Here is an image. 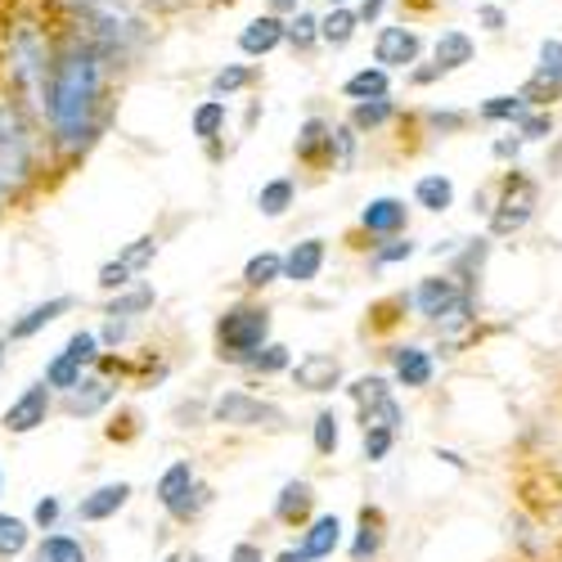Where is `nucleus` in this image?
<instances>
[{
	"instance_id": "f257e3e1",
	"label": "nucleus",
	"mask_w": 562,
	"mask_h": 562,
	"mask_svg": "<svg viewBox=\"0 0 562 562\" xmlns=\"http://www.w3.org/2000/svg\"><path fill=\"white\" fill-rule=\"evenodd\" d=\"M95 100H100V59L90 45H68L64 59L50 68V95H45L50 122L68 145H77L86 135Z\"/></svg>"
},
{
	"instance_id": "f03ea898",
	"label": "nucleus",
	"mask_w": 562,
	"mask_h": 562,
	"mask_svg": "<svg viewBox=\"0 0 562 562\" xmlns=\"http://www.w3.org/2000/svg\"><path fill=\"white\" fill-rule=\"evenodd\" d=\"M32 171V135L14 104L0 100V184H23Z\"/></svg>"
},
{
	"instance_id": "7ed1b4c3",
	"label": "nucleus",
	"mask_w": 562,
	"mask_h": 562,
	"mask_svg": "<svg viewBox=\"0 0 562 562\" xmlns=\"http://www.w3.org/2000/svg\"><path fill=\"white\" fill-rule=\"evenodd\" d=\"M414 306L424 319L450 324V329H459V324H468V315H473V302H468L463 289H454V279H424V284L414 289Z\"/></svg>"
},
{
	"instance_id": "20e7f679",
	"label": "nucleus",
	"mask_w": 562,
	"mask_h": 562,
	"mask_svg": "<svg viewBox=\"0 0 562 562\" xmlns=\"http://www.w3.org/2000/svg\"><path fill=\"white\" fill-rule=\"evenodd\" d=\"M266 334H270V315H266L261 306H234V311H225L221 324H216V342H221V351H229V356L261 351Z\"/></svg>"
},
{
	"instance_id": "39448f33",
	"label": "nucleus",
	"mask_w": 562,
	"mask_h": 562,
	"mask_svg": "<svg viewBox=\"0 0 562 562\" xmlns=\"http://www.w3.org/2000/svg\"><path fill=\"white\" fill-rule=\"evenodd\" d=\"M10 72L19 77V86L32 95V104H45V41L32 27H19L10 41Z\"/></svg>"
},
{
	"instance_id": "423d86ee",
	"label": "nucleus",
	"mask_w": 562,
	"mask_h": 562,
	"mask_svg": "<svg viewBox=\"0 0 562 562\" xmlns=\"http://www.w3.org/2000/svg\"><path fill=\"white\" fill-rule=\"evenodd\" d=\"M212 414H216V424H234V428H279L284 424V409L266 405V401H257L248 392H225L212 405Z\"/></svg>"
},
{
	"instance_id": "0eeeda50",
	"label": "nucleus",
	"mask_w": 562,
	"mask_h": 562,
	"mask_svg": "<svg viewBox=\"0 0 562 562\" xmlns=\"http://www.w3.org/2000/svg\"><path fill=\"white\" fill-rule=\"evenodd\" d=\"M356 405H360V418H364V428H396L401 424V405L392 396V387L383 379H360L351 387Z\"/></svg>"
},
{
	"instance_id": "6e6552de",
	"label": "nucleus",
	"mask_w": 562,
	"mask_h": 562,
	"mask_svg": "<svg viewBox=\"0 0 562 562\" xmlns=\"http://www.w3.org/2000/svg\"><path fill=\"white\" fill-rule=\"evenodd\" d=\"M531 207H536V184L522 180V176H513V180H508V190H504V199H499V212H495L491 229H495V234L522 229L527 216H531Z\"/></svg>"
},
{
	"instance_id": "1a4fd4ad",
	"label": "nucleus",
	"mask_w": 562,
	"mask_h": 562,
	"mask_svg": "<svg viewBox=\"0 0 562 562\" xmlns=\"http://www.w3.org/2000/svg\"><path fill=\"white\" fill-rule=\"evenodd\" d=\"M45 418H50V383H36L5 409V432H36Z\"/></svg>"
},
{
	"instance_id": "9d476101",
	"label": "nucleus",
	"mask_w": 562,
	"mask_h": 562,
	"mask_svg": "<svg viewBox=\"0 0 562 562\" xmlns=\"http://www.w3.org/2000/svg\"><path fill=\"white\" fill-rule=\"evenodd\" d=\"M77 5H86V14H90V23H95V32H100L104 41H113V45L139 32L135 14H131L126 5H117V0H77Z\"/></svg>"
},
{
	"instance_id": "9b49d317",
	"label": "nucleus",
	"mask_w": 562,
	"mask_h": 562,
	"mask_svg": "<svg viewBox=\"0 0 562 562\" xmlns=\"http://www.w3.org/2000/svg\"><path fill=\"white\" fill-rule=\"evenodd\" d=\"M424 50V41H418L409 27H383L379 32V45H373V55H379L383 68H409Z\"/></svg>"
},
{
	"instance_id": "f8f14e48",
	"label": "nucleus",
	"mask_w": 562,
	"mask_h": 562,
	"mask_svg": "<svg viewBox=\"0 0 562 562\" xmlns=\"http://www.w3.org/2000/svg\"><path fill=\"white\" fill-rule=\"evenodd\" d=\"M293 379H297V387H306V392H334V387L342 383V364H338L334 356H324V351H311L306 360H297Z\"/></svg>"
},
{
	"instance_id": "ddd939ff",
	"label": "nucleus",
	"mask_w": 562,
	"mask_h": 562,
	"mask_svg": "<svg viewBox=\"0 0 562 562\" xmlns=\"http://www.w3.org/2000/svg\"><path fill=\"white\" fill-rule=\"evenodd\" d=\"M126 499H131V486H126V482H109V486L90 491V495L77 504V518H81V522H104V518H113L117 508H126Z\"/></svg>"
},
{
	"instance_id": "4468645a",
	"label": "nucleus",
	"mask_w": 562,
	"mask_h": 562,
	"mask_svg": "<svg viewBox=\"0 0 562 562\" xmlns=\"http://www.w3.org/2000/svg\"><path fill=\"white\" fill-rule=\"evenodd\" d=\"M392 369L401 387H428L432 383V356L418 347H396L392 351Z\"/></svg>"
},
{
	"instance_id": "2eb2a0df",
	"label": "nucleus",
	"mask_w": 562,
	"mask_h": 562,
	"mask_svg": "<svg viewBox=\"0 0 562 562\" xmlns=\"http://www.w3.org/2000/svg\"><path fill=\"white\" fill-rule=\"evenodd\" d=\"M360 225L369 234H401L405 229V203L401 199H373L364 212H360Z\"/></svg>"
},
{
	"instance_id": "dca6fc26",
	"label": "nucleus",
	"mask_w": 562,
	"mask_h": 562,
	"mask_svg": "<svg viewBox=\"0 0 562 562\" xmlns=\"http://www.w3.org/2000/svg\"><path fill=\"white\" fill-rule=\"evenodd\" d=\"M319 266H324V244L319 239H306V244H297L284 257V279H293V284H311V279L319 274Z\"/></svg>"
},
{
	"instance_id": "f3484780",
	"label": "nucleus",
	"mask_w": 562,
	"mask_h": 562,
	"mask_svg": "<svg viewBox=\"0 0 562 562\" xmlns=\"http://www.w3.org/2000/svg\"><path fill=\"white\" fill-rule=\"evenodd\" d=\"M284 36H289V23H279V19H252V23L244 27L239 45H244V55H270Z\"/></svg>"
},
{
	"instance_id": "a211bd4d",
	"label": "nucleus",
	"mask_w": 562,
	"mask_h": 562,
	"mask_svg": "<svg viewBox=\"0 0 562 562\" xmlns=\"http://www.w3.org/2000/svg\"><path fill=\"white\" fill-rule=\"evenodd\" d=\"M194 491V468L190 463H171L167 473L158 477V499H162V508H180V499Z\"/></svg>"
},
{
	"instance_id": "6ab92c4d",
	"label": "nucleus",
	"mask_w": 562,
	"mask_h": 562,
	"mask_svg": "<svg viewBox=\"0 0 562 562\" xmlns=\"http://www.w3.org/2000/svg\"><path fill=\"white\" fill-rule=\"evenodd\" d=\"M338 544H342V522L338 518H315L311 531H306V540H302V549H306L311 562L315 558H329Z\"/></svg>"
},
{
	"instance_id": "aec40b11",
	"label": "nucleus",
	"mask_w": 562,
	"mask_h": 562,
	"mask_svg": "<svg viewBox=\"0 0 562 562\" xmlns=\"http://www.w3.org/2000/svg\"><path fill=\"white\" fill-rule=\"evenodd\" d=\"M72 306V297H50V302H41V306H32L19 324H14V329H10V338H32V334H41L45 329V324H55L64 311Z\"/></svg>"
},
{
	"instance_id": "412c9836",
	"label": "nucleus",
	"mask_w": 562,
	"mask_h": 562,
	"mask_svg": "<svg viewBox=\"0 0 562 562\" xmlns=\"http://www.w3.org/2000/svg\"><path fill=\"white\" fill-rule=\"evenodd\" d=\"M109 396H113L109 383H100V379H81L77 387H68V414H95V409L109 405Z\"/></svg>"
},
{
	"instance_id": "4be33fe9",
	"label": "nucleus",
	"mask_w": 562,
	"mask_h": 562,
	"mask_svg": "<svg viewBox=\"0 0 562 562\" xmlns=\"http://www.w3.org/2000/svg\"><path fill=\"white\" fill-rule=\"evenodd\" d=\"M414 199H418V207H428V212H446L454 203V184L446 176H424L414 184Z\"/></svg>"
},
{
	"instance_id": "5701e85b",
	"label": "nucleus",
	"mask_w": 562,
	"mask_h": 562,
	"mask_svg": "<svg viewBox=\"0 0 562 562\" xmlns=\"http://www.w3.org/2000/svg\"><path fill=\"white\" fill-rule=\"evenodd\" d=\"M468 59H473V41H468L463 32H446L437 41V68L450 72V68H463Z\"/></svg>"
},
{
	"instance_id": "b1692460",
	"label": "nucleus",
	"mask_w": 562,
	"mask_h": 562,
	"mask_svg": "<svg viewBox=\"0 0 562 562\" xmlns=\"http://www.w3.org/2000/svg\"><path fill=\"white\" fill-rule=\"evenodd\" d=\"M81 364H86L81 356L59 351L50 364H45V383H50V387H64V392H68V387H77V383H81Z\"/></svg>"
},
{
	"instance_id": "393cba45",
	"label": "nucleus",
	"mask_w": 562,
	"mask_h": 562,
	"mask_svg": "<svg viewBox=\"0 0 562 562\" xmlns=\"http://www.w3.org/2000/svg\"><path fill=\"white\" fill-rule=\"evenodd\" d=\"M306 508H311V486L306 482H289L284 491H279V499H274V518L297 522Z\"/></svg>"
},
{
	"instance_id": "a878e982",
	"label": "nucleus",
	"mask_w": 562,
	"mask_h": 562,
	"mask_svg": "<svg viewBox=\"0 0 562 562\" xmlns=\"http://www.w3.org/2000/svg\"><path fill=\"white\" fill-rule=\"evenodd\" d=\"M279 274H284V257H274V252H257V257L244 266V284L266 289V284H274Z\"/></svg>"
},
{
	"instance_id": "bb28decb",
	"label": "nucleus",
	"mask_w": 562,
	"mask_h": 562,
	"mask_svg": "<svg viewBox=\"0 0 562 562\" xmlns=\"http://www.w3.org/2000/svg\"><path fill=\"white\" fill-rule=\"evenodd\" d=\"M347 95H351V100H379V95H387V68H364V72H356V77L347 81Z\"/></svg>"
},
{
	"instance_id": "cd10ccee",
	"label": "nucleus",
	"mask_w": 562,
	"mask_h": 562,
	"mask_svg": "<svg viewBox=\"0 0 562 562\" xmlns=\"http://www.w3.org/2000/svg\"><path fill=\"white\" fill-rule=\"evenodd\" d=\"M36 562H86V549H81V540H72V536H45Z\"/></svg>"
},
{
	"instance_id": "c85d7f7f",
	"label": "nucleus",
	"mask_w": 562,
	"mask_h": 562,
	"mask_svg": "<svg viewBox=\"0 0 562 562\" xmlns=\"http://www.w3.org/2000/svg\"><path fill=\"white\" fill-rule=\"evenodd\" d=\"M293 194H297V190H293V180H270L266 190L257 194V207H261L266 216H284L289 203H293Z\"/></svg>"
},
{
	"instance_id": "c756f323",
	"label": "nucleus",
	"mask_w": 562,
	"mask_h": 562,
	"mask_svg": "<svg viewBox=\"0 0 562 562\" xmlns=\"http://www.w3.org/2000/svg\"><path fill=\"white\" fill-rule=\"evenodd\" d=\"M23 549H27V522L10 518V513H0V558H14Z\"/></svg>"
},
{
	"instance_id": "7c9ffc66",
	"label": "nucleus",
	"mask_w": 562,
	"mask_h": 562,
	"mask_svg": "<svg viewBox=\"0 0 562 562\" xmlns=\"http://www.w3.org/2000/svg\"><path fill=\"white\" fill-rule=\"evenodd\" d=\"M387 117H392V100H387V95H379V100H360V104H356V113H351V122H356L360 131L383 126Z\"/></svg>"
},
{
	"instance_id": "2f4dec72",
	"label": "nucleus",
	"mask_w": 562,
	"mask_h": 562,
	"mask_svg": "<svg viewBox=\"0 0 562 562\" xmlns=\"http://www.w3.org/2000/svg\"><path fill=\"white\" fill-rule=\"evenodd\" d=\"M356 23H360V14L338 10V14H329V19L319 23V36L329 41V45H347V41H351V32H356Z\"/></svg>"
},
{
	"instance_id": "473e14b6",
	"label": "nucleus",
	"mask_w": 562,
	"mask_h": 562,
	"mask_svg": "<svg viewBox=\"0 0 562 562\" xmlns=\"http://www.w3.org/2000/svg\"><path fill=\"white\" fill-rule=\"evenodd\" d=\"M221 126H225V104H221V100H207V104L194 113V135H199V139H212V135H221Z\"/></svg>"
},
{
	"instance_id": "72a5a7b5",
	"label": "nucleus",
	"mask_w": 562,
	"mask_h": 562,
	"mask_svg": "<svg viewBox=\"0 0 562 562\" xmlns=\"http://www.w3.org/2000/svg\"><path fill=\"white\" fill-rule=\"evenodd\" d=\"M319 145H334V135H329V126H324V122L311 117V122L302 126V135H297V154H302V158H315Z\"/></svg>"
},
{
	"instance_id": "f704fd0d",
	"label": "nucleus",
	"mask_w": 562,
	"mask_h": 562,
	"mask_svg": "<svg viewBox=\"0 0 562 562\" xmlns=\"http://www.w3.org/2000/svg\"><path fill=\"white\" fill-rule=\"evenodd\" d=\"M154 257H158V239H135V244H131V248H126L117 261H122L131 274H139V270H145Z\"/></svg>"
},
{
	"instance_id": "c9c22d12",
	"label": "nucleus",
	"mask_w": 562,
	"mask_h": 562,
	"mask_svg": "<svg viewBox=\"0 0 562 562\" xmlns=\"http://www.w3.org/2000/svg\"><path fill=\"white\" fill-rule=\"evenodd\" d=\"M392 441H396V428H364V459H369V463L387 459Z\"/></svg>"
},
{
	"instance_id": "e433bc0d",
	"label": "nucleus",
	"mask_w": 562,
	"mask_h": 562,
	"mask_svg": "<svg viewBox=\"0 0 562 562\" xmlns=\"http://www.w3.org/2000/svg\"><path fill=\"white\" fill-rule=\"evenodd\" d=\"M338 437H342V432H338V418L324 409V414L315 418V450H319V454H334V450H338Z\"/></svg>"
},
{
	"instance_id": "4c0bfd02",
	"label": "nucleus",
	"mask_w": 562,
	"mask_h": 562,
	"mask_svg": "<svg viewBox=\"0 0 562 562\" xmlns=\"http://www.w3.org/2000/svg\"><path fill=\"white\" fill-rule=\"evenodd\" d=\"M248 81H252V68H225V72L212 77V90L216 95H229V90H244Z\"/></svg>"
},
{
	"instance_id": "58836bf2",
	"label": "nucleus",
	"mask_w": 562,
	"mask_h": 562,
	"mask_svg": "<svg viewBox=\"0 0 562 562\" xmlns=\"http://www.w3.org/2000/svg\"><path fill=\"white\" fill-rule=\"evenodd\" d=\"M482 117H491V122H504V117H522V95H499V100H491V104L482 109Z\"/></svg>"
},
{
	"instance_id": "ea45409f",
	"label": "nucleus",
	"mask_w": 562,
	"mask_h": 562,
	"mask_svg": "<svg viewBox=\"0 0 562 562\" xmlns=\"http://www.w3.org/2000/svg\"><path fill=\"white\" fill-rule=\"evenodd\" d=\"M252 369H261V373L289 369V347H261V351L252 356Z\"/></svg>"
},
{
	"instance_id": "a19ab883",
	"label": "nucleus",
	"mask_w": 562,
	"mask_h": 562,
	"mask_svg": "<svg viewBox=\"0 0 562 562\" xmlns=\"http://www.w3.org/2000/svg\"><path fill=\"white\" fill-rule=\"evenodd\" d=\"M540 72L553 77V81H562V41H544L540 45Z\"/></svg>"
},
{
	"instance_id": "79ce46f5",
	"label": "nucleus",
	"mask_w": 562,
	"mask_h": 562,
	"mask_svg": "<svg viewBox=\"0 0 562 562\" xmlns=\"http://www.w3.org/2000/svg\"><path fill=\"white\" fill-rule=\"evenodd\" d=\"M373 553H379V531L369 527V513H364V531L356 536V544H351V558H356V562H364V558H373Z\"/></svg>"
},
{
	"instance_id": "37998d69",
	"label": "nucleus",
	"mask_w": 562,
	"mask_h": 562,
	"mask_svg": "<svg viewBox=\"0 0 562 562\" xmlns=\"http://www.w3.org/2000/svg\"><path fill=\"white\" fill-rule=\"evenodd\" d=\"M315 27H319V23H315L311 14H297V19L289 23V41L297 45V50H306V45L315 41Z\"/></svg>"
},
{
	"instance_id": "c03bdc74",
	"label": "nucleus",
	"mask_w": 562,
	"mask_h": 562,
	"mask_svg": "<svg viewBox=\"0 0 562 562\" xmlns=\"http://www.w3.org/2000/svg\"><path fill=\"white\" fill-rule=\"evenodd\" d=\"M149 302H154V293L139 289V293H131V297H117V302L109 306V315H135V311H145Z\"/></svg>"
},
{
	"instance_id": "a18cd8bd",
	"label": "nucleus",
	"mask_w": 562,
	"mask_h": 562,
	"mask_svg": "<svg viewBox=\"0 0 562 562\" xmlns=\"http://www.w3.org/2000/svg\"><path fill=\"white\" fill-rule=\"evenodd\" d=\"M32 522H36V527H45V531H50V527L59 522V499H55V495H45V499H41V504L32 508Z\"/></svg>"
},
{
	"instance_id": "49530a36",
	"label": "nucleus",
	"mask_w": 562,
	"mask_h": 562,
	"mask_svg": "<svg viewBox=\"0 0 562 562\" xmlns=\"http://www.w3.org/2000/svg\"><path fill=\"white\" fill-rule=\"evenodd\" d=\"M68 351H72V356H81V360L90 364V360H95V356H100V338H95V334H72Z\"/></svg>"
},
{
	"instance_id": "de8ad7c7",
	"label": "nucleus",
	"mask_w": 562,
	"mask_h": 562,
	"mask_svg": "<svg viewBox=\"0 0 562 562\" xmlns=\"http://www.w3.org/2000/svg\"><path fill=\"white\" fill-rule=\"evenodd\" d=\"M409 257H414V244H409V239H405V244H392V248L379 252L383 266H392V261H409Z\"/></svg>"
},
{
	"instance_id": "09e8293b",
	"label": "nucleus",
	"mask_w": 562,
	"mask_h": 562,
	"mask_svg": "<svg viewBox=\"0 0 562 562\" xmlns=\"http://www.w3.org/2000/svg\"><path fill=\"white\" fill-rule=\"evenodd\" d=\"M522 135H527V139L549 135V117H522Z\"/></svg>"
},
{
	"instance_id": "8fccbe9b",
	"label": "nucleus",
	"mask_w": 562,
	"mask_h": 562,
	"mask_svg": "<svg viewBox=\"0 0 562 562\" xmlns=\"http://www.w3.org/2000/svg\"><path fill=\"white\" fill-rule=\"evenodd\" d=\"M229 562H261V549H257V544H234Z\"/></svg>"
},
{
	"instance_id": "3c124183",
	"label": "nucleus",
	"mask_w": 562,
	"mask_h": 562,
	"mask_svg": "<svg viewBox=\"0 0 562 562\" xmlns=\"http://www.w3.org/2000/svg\"><path fill=\"white\" fill-rule=\"evenodd\" d=\"M379 14H383V0H364V5H360V23H373Z\"/></svg>"
},
{
	"instance_id": "603ef678",
	"label": "nucleus",
	"mask_w": 562,
	"mask_h": 562,
	"mask_svg": "<svg viewBox=\"0 0 562 562\" xmlns=\"http://www.w3.org/2000/svg\"><path fill=\"white\" fill-rule=\"evenodd\" d=\"M104 338H109V342H122V338H126V324L109 319V329H104Z\"/></svg>"
},
{
	"instance_id": "864d4df0",
	"label": "nucleus",
	"mask_w": 562,
	"mask_h": 562,
	"mask_svg": "<svg viewBox=\"0 0 562 562\" xmlns=\"http://www.w3.org/2000/svg\"><path fill=\"white\" fill-rule=\"evenodd\" d=\"M274 562H311V558H306V549H284V553H279Z\"/></svg>"
},
{
	"instance_id": "5fc2aeb1",
	"label": "nucleus",
	"mask_w": 562,
	"mask_h": 562,
	"mask_svg": "<svg viewBox=\"0 0 562 562\" xmlns=\"http://www.w3.org/2000/svg\"><path fill=\"white\" fill-rule=\"evenodd\" d=\"M495 154H499V158H508V154H518V139H499V145H495Z\"/></svg>"
},
{
	"instance_id": "6e6d98bb",
	"label": "nucleus",
	"mask_w": 562,
	"mask_h": 562,
	"mask_svg": "<svg viewBox=\"0 0 562 562\" xmlns=\"http://www.w3.org/2000/svg\"><path fill=\"white\" fill-rule=\"evenodd\" d=\"M482 23H486V27H499V23H504V14H499V10H482Z\"/></svg>"
},
{
	"instance_id": "4d7b16f0",
	"label": "nucleus",
	"mask_w": 562,
	"mask_h": 562,
	"mask_svg": "<svg viewBox=\"0 0 562 562\" xmlns=\"http://www.w3.org/2000/svg\"><path fill=\"white\" fill-rule=\"evenodd\" d=\"M167 562H203L199 553H176V558H167Z\"/></svg>"
},
{
	"instance_id": "13d9d810",
	"label": "nucleus",
	"mask_w": 562,
	"mask_h": 562,
	"mask_svg": "<svg viewBox=\"0 0 562 562\" xmlns=\"http://www.w3.org/2000/svg\"><path fill=\"white\" fill-rule=\"evenodd\" d=\"M0 373H5V342H0Z\"/></svg>"
},
{
	"instance_id": "bf43d9fd",
	"label": "nucleus",
	"mask_w": 562,
	"mask_h": 562,
	"mask_svg": "<svg viewBox=\"0 0 562 562\" xmlns=\"http://www.w3.org/2000/svg\"><path fill=\"white\" fill-rule=\"evenodd\" d=\"M274 5H297V0H274Z\"/></svg>"
},
{
	"instance_id": "052dcab7",
	"label": "nucleus",
	"mask_w": 562,
	"mask_h": 562,
	"mask_svg": "<svg viewBox=\"0 0 562 562\" xmlns=\"http://www.w3.org/2000/svg\"><path fill=\"white\" fill-rule=\"evenodd\" d=\"M334 5H342V0H334Z\"/></svg>"
},
{
	"instance_id": "680f3d73",
	"label": "nucleus",
	"mask_w": 562,
	"mask_h": 562,
	"mask_svg": "<svg viewBox=\"0 0 562 562\" xmlns=\"http://www.w3.org/2000/svg\"><path fill=\"white\" fill-rule=\"evenodd\" d=\"M0 190H5V184H0Z\"/></svg>"
}]
</instances>
